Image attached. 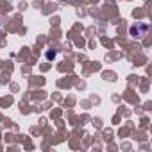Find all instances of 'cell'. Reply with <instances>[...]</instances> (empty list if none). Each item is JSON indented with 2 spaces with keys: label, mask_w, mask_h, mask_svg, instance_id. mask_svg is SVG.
I'll return each mask as SVG.
<instances>
[{
  "label": "cell",
  "mask_w": 152,
  "mask_h": 152,
  "mask_svg": "<svg viewBox=\"0 0 152 152\" xmlns=\"http://www.w3.org/2000/svg\"><path fill=\"white\" fill-rule=\"evenodd\" d=\"M136 32H138V34H143V32H147V25H143V27H141V29H138V27H136V25H134V27H131V34H132V36H134V34H136Z\"/></svg>",
  "instance_id": "1"
}]
</instances>
